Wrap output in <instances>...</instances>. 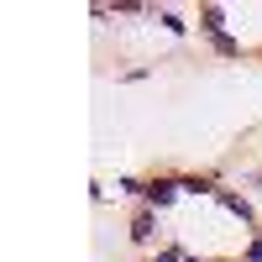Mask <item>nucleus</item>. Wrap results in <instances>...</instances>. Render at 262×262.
Returning <instances> with one entry per match:
<instances>
[{"mask_svg": "<svg viewBox=\"0 0 262 262\" xmlns=\"http://www.w3.org/2000/svg\"><path fill=\"white\" fill-rule=\"evenodd\" d=\"M147 200H152V205H168V200H173V184H168V179H163V184H152V189H147Z\"/></svg>", "mask_w": 262, "mask_h": 262, "instance_id": "nucleus-1", "label": "nucleus"}, {"mask_svg": "<svg viewBox=\"0 0 262 262\" xmlns=\"http://www.w3.org/2000/svg\"><path fill=\"white\" fill-rule=\"evenodd\" d=\"M131 236H137V242H147V236H152V215H147V210L137 215V226H131Z\"/></svg>", "mask_w": 262, "mask_h": 262, "instance_id": "nucleus-2", "label": "nucleus"}, {"mask_svg": "<svg viewBox=\"0 0 262 262\" xmlns=\"http://www.w3.org/2000/svg\"><path fill=\"white\" fill-rule=\"evenodd\" d=\"M200 27H205V32H215V37H221V11H215V6H210V11L200 16Z\"/></svg>", "mask_w": 262, "mask_h": 262, "instance_id": "nucleus-3", "label": "nucleus"}]
</instances>
